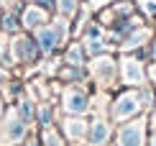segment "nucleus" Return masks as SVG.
Segmentation results:
<instances>
[{
  "mask_svg": "<svg viewBox=\"0 0 156 146\" xmlns=\"http://www.w3.org/2000/svg\"><path fill=\"white\" fill-rule=\"evenodd\" d=\"M118 146H144V126L141 123H128L118 133Z\"/></svg>",
  "mask_w": 156,
  "mask_h": 146,
  "instance_id": "nucleus-1",
  "label": "nucleus"
},
{
  "mask_svg": "<svg viewBox=\"0 0 156 146\" xmlns=\"http://www.w3.org/2000/svg\"><path fill=\"white\" fill-rule=\"evenodd\" d=\"M36 38H38L41 51H54V46L59 44V38H62V28H56V26H41Z\"/></svg>",
  "mask_w": 156,
  "mask_h": 146,
  "instance_id": "nucleus-2",
  "label": "nucleus"
},
{
  "mask_svg": "<svg viewBox=\"0 0 156 146\" xmlns=\"http://www.w3.org/2000/svg\"><path fill=\"white\" fill-rule=\"evenodd\" d=\"M64 108L69 113H74V115H80V113L87 110V95H84L82 90H69L67 95H64Z\"/></svg>",
  "mask_w": 156,
  "mask_h": 146,
  "instance_id": "nucleus-3",
  "label": "nucleus"
},
{
  "mask_svg": "<svg viewBox=\"0 0 156 146\" xmlns=\"http://www.w3.org/2000/svg\"><path fill=\"white\" fill-rule=\"evenodd\" d=\"M13 51H16V57L23 59V62H34L38 57V49H36V44L31 41V38H18L16 46H13Z\"/></svg>",
  "mask_w": 156,
  "mask_h": 146,
  "instance_id": "nucleus-4",
  "label": "nucleus"
},
{
  "mask_svg": "<svg viewBox=\"0 0 156 146\" xmlns=\"http://www.w3.org/2000/svg\"><path fill=\"white\" fill-rule=\"evenodd\" d=\"M138 110V100H136V95H123L118 105H115V115L118 118H126V115H133V113Z\"/></svg>",
  "mask_w": 156,
  "mask_h": 146,
  "instance_id": "nucleus-5",
  "label": "nucleus"
},
{
  "mask_svg": "<svg viewBox=\"0 0 156 146\" xmlns=\"http://www.w3.org/2000/svg\"><path fill=\"white\" fill-rule=\"evenodd\" d=\"M44 23H46L44 8H34V5H31V8L26 10V16H23V26L26 28H36V26H44Z\"/></svg>",
  "mask_w": 156,
  "mask_h": 146,
  "instance_id": "nucleus-6",
  "label": "nucleus"
},
{
  "mask_svg": "<svg viewBox=\"0 0 156 146\" xmlns=\"http://www.w3.org/2000/svg\"><path fill=\"white\" fill-rule=\"evenodd\" d=\"M108 133H110V128H108L102 121H97L92 128H90L87 138H90V144H102V141H108Z\"/></svg>",
  "mask_w": 156,
  "mask_h": 146,
  "instance_id": "nucleus-7",
  "label": "nucleus"
},
{
  "mask_svg": "<svg viewBox=\"0 0 156 146\" xmlns=\"http://www.w3.org/2000/svg\"><path fill=\"white\" fill-rule=\"evenodd\" d=\"M23 136H26L23 121H16V118H13V121L8 123V138H10V141H18V138H23Z\"/></svg>",
  "mask_w": 156,
  "mask_h": 146,
  "instance_id": "nucleus-8",
  "label": "nucleus"
},
{
  "mask_svg": "<svg viewBox=\"0 0 156 146\" xmlns=\"http://www.w3.org/2000/svg\"><path fill=\"white\" fill-rule=\"evenodd\" d=\"M126 79H133V82H138V79H144V72L138 69V64H128L126 67Z\"/></svg>",
  "mask_w": 156,
  "mask_h": 146,
  "instance_id": "nucleus-9",
  "label": "nucleus"
},
{
  "mask_svg": "<svg viewBox=\"0 0 156 146\" xmlns=\"http://www.w3.org/2000/svg\"><path fill=\"white\" fill-rule=\"evenodd\" d=\"M34 118V105L31 103H23L21 105V121H31Z\"/></svg>",
  "mask_w": 156,
  "mask_h": 146,
  "instance_id": "nucleus-10",
  "label": "nucleus"
},
{
  "mask_svg": "<svg viewBox=\"0 0 156 146\" xmlns=\"http://www.w3.org/2000/svg\"><path fill=\"white\" fill-rule=\"evenodd\" d=\"M3 28H5V31H16V28H18V21H16V16H10V13H8V16L3 18Z\"/></svg>",
  "mask_w": 156,
  "mask_h": 146,
  "instance_id": "nucleus-11",
  "label": "nucleus"
},
{
  "mask_svg": "<svg viewBox=\"0 0 156 146\" xmlns=\"http://www.w3.org/2000/svg\"><path fill=\"white\" fill-rule=\"evenodd\" d=\"M38 118H41V123H44V126H49V121H51V110H49V108H41Z\"/></svg>",
  "mask_w": 156,
  "mask_h": 146,
  "instance_id": "nucleus-12",
  "label": "nucleus"
},
{
  "mask_svg": "<svg viewBox=\"0 0 156 146\" xmlns=\"http://www.w3.org/2000/svg\"><path fill=\"white\" fill-rule=\"evenodd\" d=\"M72 10H74V0H62V13H67V16H69Z\"/></svg>",
  "mask_w": 156,
  "mask_h": 146,
  "instance_id": "nucleus-13",
  "label": "nucleus"
},
{
  "mask_svg": "<svg viewBox=\"0 0 156 146\" xmlns=\"http://www.w3.org/2000/svg\"><path fill=\"white\" fill-rule=\"evenodd\" d=\"M69 133H72V136H80V133H82V126L72 121V123H69Z\"/></svg>",
  "mask_w": 156,
  "mask_h": 146,
  "instance_id": "nucleus-14",
  "label": "nucleus"
},
{
  "mask_svg": "<svg viewBox=\"0 0 156 146\" xmlns=\"http://www.w3.org/2000/svg\"><path fill=\"white\" fill-rule=\"evenodd\" d=\"M69 59H74V62H80V59H82V54H80V46L69 51Z\"/></svg>",
  "mask_w": 156,
  "mask_h": 146,
  "instance_id": "nucleus-15",
  "label": "nucleus"
},
{
  "mask_svg": "<svg viewBox=\"0 0 156 146\" xmlns=\"http://www.w3.org/2000/svg\"><path fill=\"white\" fill-rule=\"evenodd\" d=\"M148 10H151V13H156V3H148Z\"/></svg>",
  "mask_w": 156,
  "mask_h": 146,
  "instance_id": "nucleus-16",
  "label": "nucleus"
},
{
  "mask_svg": "<svg viewBox=\"0 0 156 146\" xmlns=\"http://www.w3.org/2000/svg\"><path fill=\"white\" fill-rule=\"evenodd\" d=\"M154 146H156V138H154Z\"/></svg>",
  "mask_w": 156,
  "mask_h": 146,
  "instance_id": "nucleus-17",
  "label": "nucleus"
},
{
  "mask_svg": "<svg viewBox=\"0 0 156 146\" xmlns=\"http://www.w3.org/2000/svg\"><path fill=\"white\" fill-rule=\"evenodd\" d=\"M154 51H156V49H154Z\"/></svg>",
  "mask_w": 156,
  "mask_h": 146,
  "instance_id": "nucleus-18",
  "label": "nucleus"
}]
</instances>
